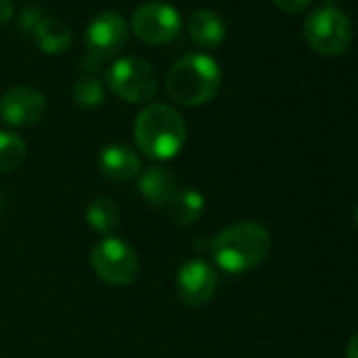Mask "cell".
Returning a JSON list of instances; mask_svg holds the SVG:
<instances>
[{"label":"cell","instance_id":"44dd1931","mask_svg":"<svg viewBox=\"0 0 358 358\" xmlns=\"http://www.w3.org/2000/svg\"><path fill=\"white\" fill-rule=\"evenodd\" d=\"M13 17V3L11 0H0V26L9 24Z\"/></svg>","mask_w":358,"mask_h":358},{"label":"cell","instance_id":"3957f363","mask_svg":"<svg viewBox=\"0 0 358 358\" xmlns=\"http://www.w3.org/2000/svg\"><path fill=\"white\" fill-rule=\"evenodd\" d=\"M220 87L222 68L213 57L203 53H192L175 62L164 80L169 97L188 108L209 103L220 93Z\"/></svg>","mask_w":358,"mask_h":358},{"label":"cell","instance_id":"d4e9b609","mask_svg":"<svg viewBox=\"0 0 358 358\" xmlns=\"http://www.w3.org/2000/svg\"><path fill=\"white\" fill-rule=\"evenodd\" d=\"M356 224H358V205H356Z\"/></svg>","mask_w":358,"mask_h":358},{"label":"cell","instance_id":"e0dca14e","mask_svg":"<svg viewBox=\"0 0 358 358\" xmlns=\"http://www.w3.org/2000/svg\"><path fill=\"white\" fill-rule=\"evenodd\" d=\"M28 154L26 141L13 131H0V173L17 171Z\"/></svg>","mask_w":358,"mask_h":358},{"label":"cell","instance_id":"7c38bea8","mask_svg":"<svg viewBox=\"0 0 358 358\" xmlns=\"http://www.w3.org/2000/svg\"><path fill=\"white\" fill-rule=\"evenodd\" d=\"M137 188L148 205L164 209L177 194V177L164 166H150L139 173Z\"/></svg>","mask_w":358,"mask_h":358},{"label":"cell","instance_id":"6da1fadb","mask_svg":"<svg viewBox=\"0 0 358 358\" xmlns=\"http://www.w3.org/2000/svg\"><path fill=\"white\" fill-rule=\"evenodd\" d=\"M215 264L230 274H243L266 262L272 249L270 232L257 222H241L222 230L209 245Z\"/></svg>","mask_w":358,"mask_h":358},{"label":"cell","instance_id":"30bf717a","mask_svg":"<svg viewBox=\"0 0 358 358\" xmlns=\"http://www.w3.org/2000/svg\"><path fill=\"white\" fill-rule=\"evenodd\" d=\"M47 114V97L28 85L9 89L0 97V118L11 127H34Z\"/></svg>","mask_w":358,"mask_h":358},{"label":"cell","instance_id":"7402d4cb","mask_svg":"<svg viewBox=\"0 0 358 358\" xmlns=\"http://www.w3.org/2000/svg\"><path fill=\"white\" fill-rule=\"evenodd\" d=\"M345 358H358V333L350 339L348 350H345Z\"/></svg>","mask_w":358,"mask_h":358},{"label":"cell","instance_id":"8fae6325","mask_svg":"<svg viewBox=\"0 0 358 358\" xmlns=\"http://www.w3.org/2000/svg\"><path fill=\"white\" fill-rule=\"evenodd\" d=\"M99 173L110 182H131L141 173V160L137 152L124 143H110L99 152Z\"/></svg>","mask_w":358,"mask_h":358},{"label":"cell","instance_id":"277c9868","mask_svg":"<svg viewBox=\"0 0 358 358\" xmlns=\"http://www.w3.org/2000/svg\"><path fill=\"white\" fill-rule=\"evenodd\" d=\"M308 47L322 57H337L352 45V24L337 7H318L303 22Z\"/></svg>","mask_w":358,"mask_h":358},{"label":"cell","instance_id":"603a6c76","mask_svg":"<svg viewBox=\"0 0 358 358\" xmlns=\"http://www.w3.org/2000/svg\"><path fill=\"white\" fill-rule=\"evenodd\" d=\"M324 3V7H335L337 3H341V0H322Z\"/></svg>","mask_w":358,"mask_h":358},{"label":"cell","instance_id":"2e32d148","mask_svg":"<svg viewBox=\"0 0 358 358\" xmlns=\"http://www.w3.org/2000/svg\"><path fill=\"white\" fill-rule=\"evenodd\" d=\"M85 220L95 232H99L103 236H112V232L120 224V211L112 199L97 196L89 203V207L85 211Z\"/></svg>","mask_w":358,"mask_h":358},{"label":"cell","instance_id":"ba28073f","mask_svg":"<svg viewBox=\"0 0 358 358\" xmlns=\"http://www.w3.org/2000/svg\"><path fill=\"white\" fill-rule=\"evenodd\" d=\"M129 38V26L124 17L116 11H101L97 13L85 32L87 57L101 64L116 57Z\"/></svg>","mask_w":358,"mask_h":358},{"label":"cell","instance_id":"d6986e66","mask_svg":"<svg viewBox=\"0 0 358 358\" xmlns=\"http://www.w3.org/2000/svg\"><path fill=\"white\" fill-rule=\"evenodd\" d=\"M43 20H45V15H43L41 9L28 7V9H24L22 15H20V30L26 32V34H32V32L36 30V26H38Z\"/></svg>","mask_w":358,"mask_h":358},{"label":"cell","instance_id":"cb8c5ba5","mask_svg":"<svg viewBox=\"0 0 358 358\" xmlns=\"http://www.w3.org/2000/svg\"><path fill=\"white\" fill-rule=\"evenodd\" d=\"M0 211H3V194H0Z\"/></svg>","mask_w":358,"mask_h":358},{"label":"cell","instance_id":"4fadbf2b","mask_svg":"<svg viewBox=\"0 0 358 358\" xmlns=\"http://www.w3.org/2000/svg\"><path fill=\"white\" fill-rule=\"evenodd\" d=\"M188 34L201 49H217L226 41V22L211 9H196L188 17Z\"/></svg>","mask_w":358,"mask_h":358},{"label":"cell","instance_id":"5b68a950","mask_svg":"<svg viewBox=\"0 0 358 358\" xmlns=\"http://www.w3.org/2000/svg\"><path fill=\"white\" fill-rule=\"evenodd\" d=\"M108 89L129 103H148L158 93V78L154 68L141 57L116 59L106 72Z\"/></svg>","mask_w":358,"mask_h":358},{"label":"cell","instance_id":"9a60e30c","mask_svg":"<svg viewBox=\"0 0 358 358\" xmlns=\"http://www.w3.org/2000/svg\"><path fill=\"white\" fill-rule=\"evenodd\" d=\"M32 36H34L38 49L49 53V55H59V53H64L72 45V30H70V26L64 20H57V17H45L36 26Z\"/></svg>","mask_w":358,"mask_h":358},{"label":"cell","instance_id":"52a82bcc","mask_svg":"<svg viewBox=\"0 0 358 358\" xmlns=\"http://www.w3.org/2000/svg\"><path fill=\"white\" fill-rule=\"evenodd\" d=\"M131 30L148 45H166L182 32V15L166 3H143L131 17Z\"/></svg>","mask_w":358,"mask_h":358},{"label":"cell","instance_id":"8992f818","mask_svg":"<svg viewBox=\"0 0 358 358\" xmlns=\"http://www.w3.org/2000/svg\"><path fill=\"white\" fill-rule=\"evenodd\" d=\"M91 266L103 282L114 287L131 285L139 274L137 253L127 241L118 236H106L93 247Z\"/></svg>","mask_w":358,"mask_h":358},{"label":"cell","instance_id":"ac0fdd59","mask_svg":"<svg viewBox=\"0 0 358 358\" xmlns=\"http://www.w3.org/2000/svg\"><path fill=\"white\" fill-rule=\"evenodd\" d=\"M72 99L78 108L91 110L103 103L106 99V89L103 83L95 76V74H85L76 80L74 89H72Z\"/></svg>","mask_w":358,"mask_h":358},{"label":"cell","instance_id":"7a4b0ae2","mask_svg":"<svg viewBox=\"0 0 358 358\" xmlns=\"http://www.w3.org/2000/svg\"><path fill=\"white\" fill-rule=\"evenodd\" d=\"M133 135L141 154L154 160H169L186 145L188 129L175 108L166 103H150L137 114Z\"/></svg>","mask_w":358,"mask_h":358},{"label":"cell","instance_id":"ffe728a7","mask_svg":"<svg viewBox=\"0 0 358 358\" xmlns=\"http://www.w3.org/2000/svg\"><path fill=\"white\" fill-rule=\"evenodd\" d=\"M272 3L285 13H299L310 5V0H272Z\"/></svg>","mask_w":358,"mask_h":358},{"label":"cell","instance_id":"5bb4252c","mask_svg":"<svg viewBox=\"0 0 358 358\" xmlns=\"http://www.w3.org/2000/svg\"><path fill=\"white\" fill-rule=\"evenodd\" d=\"M164 211H166V217L171 220V224H175L179 228L192 226L205 213V196L194 188L182 190V192L177 190V194L169 201Z\"/></svg>","mask_w":358,"mask_h":358},{"label":"cell","instance_id":"9c48e42d","mask_svg":"<svg viewBox=\"0 0 358 358\" xmlns=\"http://www.w3.org/2000/svg\"><path fill=\"white\" fill-rule=\"evenodd\" d=\"M217 289V272L211 264L201 257L188 259L179 268L175 276V291L186 306L201 308L205 306Z\"/></svg>","mask_w":358,"mask_h":358}]
</instances>
